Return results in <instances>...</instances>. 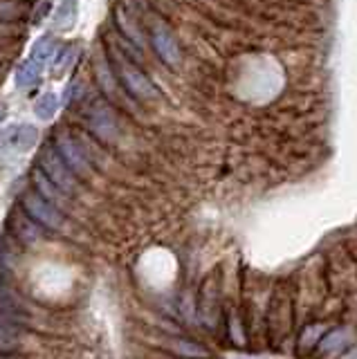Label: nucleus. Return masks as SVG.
<instances>
[{
	"mask_svg": "<svg viewBox=\"0 0 357 359\" xmlns=\"http://www.w3.org/2000/svg\"><path fill=\"white\" fill-rule=\"evenodd\" d=\"M113 63H115L119 81L128 90V95H133L140 101H153L160 97L158 88L153 86L151 79L144 74L135 63H130L128 59H124V56H119V54L113 59Z\"/></svg>",
	"mask_w": 357,
	"mask_h": 359,
	"instance_id": "1",
	"label": "nucleus"
},
{
	"mask_svg": "<svg viewBox=\"0 0 357 359\" xmlns=\"http://www.w3.org/2000/svg\"><path fill=\"white\" fill-rule=\"evenodd\" d=\"M39 168L43 171V175H46L48 180H52V182L57 184L61 191H65L68 196L74 194L76 187H79V177H76L68 168V164L61 160L57 146H46V149L41 151Z\"/></svg>",
	"mask_w": 357,
	"mask_h": 359,
	"instance_id": "2",
	"label": "nucleus"
},
{
	"mask_svg": "<svg viewBox=\"0 0 357 359\" xmlns=\"http://www.w3.org/2000/svg\"><path fill=\"white\" fill-rule=\"evenodd\" d=\"M54 146H57L61 160L68 164V168L79 180H86L88 175L93 173L90 157H88V153L81 149L79 144H76V140L68 130H59L57 135H54Z\"/></svg>",
	"mask_w": 357,
	"mask_h": 359,
	"instance_id": "3",
	"label": "nucleus"
},
{
	"mask_svg": "<svg viewBox=\"0 0 357 359\" xmlns=\"http://www.w3.org/2000/svg\"><path fill=\"white\" fill-rule=\"evenodd\" d=\"M23 209L36 224H43V227H48V229H61L65 222L61 209L57 205H52V202L46 200L41 194H25Z\"/></svg>",
	"mask_w": 357,
	"mask_h": 359,
	"instance_id": "4",
	"label": "nucleus"
},
{
	"mask_svg": "<svg viewBox=\"0 0 357 359\" xmlns=\"http://www.w3.org/2000/svg\"><path fill=\"white\" fill-rule=\"evenodd\" d=\"M83 119H86V126L90 128V133L102 142H115L119 137L117 119H115V112L110 106L99 104L97 101V104H93L86 110Z\"/></svg>",
	"mask_w": 357,
	"mask_h": 359,
	"instance_id": "5",
	"label": "nucleus"
},
{
	"mask_svg": "<svg viewBox=\"0 0 357 359\" xmlns=\"http://www.w3.org/2000/svg\"><path fill=\"white\" fill-rule=\"evenodd\" d=\"M36 142H39V130L32 123H16V126H7L0 133V144L16 153L32 151Z\"/></svg>",
	"mask_w": 357,
	"mask_h": 359,
	"instance_id": "6",
	"label": "nucleus"
},
{
	"mask_svg": "<svg viewBox=\"0 0 357 359\" xmlns=\"http://www.w3.org/2000/svg\"><path fill=\"white\" fill-rule=\"evenodd\" d=\"M151 39H153V48H155V52H158V56H160V59H162L166 65H171V67H177V65H180V48H177V43H175V39H173V34H171L169 29L162 27V25H158V27L153 29Z\"/></svg>",
	"mask_w": 357,
	"mask_h": 359,
	"instance_id": "7",
	"label": "nucleus"
},
{
	"mask_svg": "<svg viewBox=\"0 0 357 359\" xmlns=\"http://www.w3.org/2000/svg\"><path fill=\"white\" fill-rule=\"evenodd\" d=\"M20 344V328L14 321V314L0 310V353L14 351Z\"/></svg>",
	"mask_w": 357,
	"mask_h": 359,
	"instance_id": "8",
	"label": "nucleus"
},
{
	"mask_svg": "<svg viewBox=\"0 0 357 359\" xmlns=\"http://www.w3.org/2000/svg\"><path fill=\"white\" fill-rule=\"evenodd\" d=\"M34 184H36V189H39V194L46 198V200H50L52 205H63V200H65V191H61L57 184L52 182V180H48L46 175H43V171L39 168V171L34 173Z\"/></svg>",
	"mask_w": 357,
	"mask_h": 359,
	"instance_id": "9",
	"label": "nucleus"
},
{
	"mask_svg": "<svg viewBox=\"0 0 357 359\" xmlns=\"http://www.w3.org/2000/svg\"><path fill=\"white\" fill-rule=\"evenodd\" d=\"M39 74H41V70H39V63L36 61H25V63H20L18 67H16V86L20 88V90H27V88H32L36 81H39Z\"/></svg>",
	"mask_w": 357,
	"mask_h": 359,
	"instance_id": "10",
	"label": "nucleus"
},
{
	"mask_svg": "<svg viewBox=\"0 0 357 359\" xmlns=\"http://www.w3.org/2000/svg\"><path fill=\"white\" fill-rule=\"evenodd\" d=\"M57 110H59V99H57V95H52V93L41 95L36 99V104H34V115L41 121H50L54 115H57Z\"/></svg>",
	"mask_w": 357,
	"mask_h": 359,
	"instance_id": "11",
	"label": "nucleus"
},
{
	"mask_svg": "<svg viewBox=\"0 0 357 359\" xmlns=\"http://www.w3.org/2000/svg\"><path fill=\"white\" fill-rule=\"evenodd\" d=\"M76 54H79V50L74 48V45H68L61 54H59V59H57V63H54V70H52V74L54 76H63L65 72L70 70V67L74 65V61H76Z\"/></svg>",
	"mask_w": 357,
	"mask_h": 359,
	"instance_id": "12",
	"label": "nucleus"
},
{
	"mask_svg": "<svg viewBox=\"0 0 357 359\" xmlns=\"http://www.w3.org/2000/svg\"><path fill=\"white\" fill-rule=\"evenodd\" d=\"M76 18V5L72 0H65V3L59 7V14H57V20H54V27L57 29H68Z\"/></svg>",
	"mask_w": 357,
	"mask_h": 359,
	"instance_id": "13",
	"label": "nucleus"
},
{
	"mask_svg": "<svg viewBox=\"0 0 357 359\" xmlns=\"http://www.w3.org/2000/svg\"><path fill=\"white\" fill-rule=\"evenodd\" d=\"M171 348L184 357H209V353L203 346H198L196 341H189V339H175V341H171Z\"/></svg>",
	"mask_w": 357,
	"mask_h": 359,
	"instance_id": "14",
	"label": "nucleus"
},
{
	"mask_svg": "<svg viewBox=\"0 0 357 359\" xmlns=\"http://www.w3.org/2000/svg\"><path fill=\"white\" fill-rule=\"evenodd\" d=\"M52 54H54V41L46 36V39H41L34 45V52H32V61H36L39 65H43Z\"/></svg>",
	"mask_w": 357,
	"mask_h": 359,
	"instance_id": "15",
	"label": "nucleus"
},
{
	"mask_svg": "<svg viewBox=\"0 0 357 359\" xmlns=\"http://www.w3.org/2000/svg\"><path fill=\"white\" fill-rule=\"evenodd\" d=\"M344 339H346V330H335V332H330L326 337V339H321L319 351L321 353H330V351H335V348H339L344 344Z\"/></svg>",
	"mask_w": 357,
	"mask_h": 359,
	"instance_id": "16",
	"label": "nucleus"
},
{
	"mask_svg": "<svg viewBox=\"0 0 357 359\" xmlns=\"http://www.w3.org/2000/svg\"><path fill=\"white\" fill-rule=\"evenodd\" d=\"M344 359H357V346H355V348H353V351H351L349 355H346Z\"/></svg>",
	"mask_w": 357,
	"mask_h": 359,
	"instance_id": "17",
	"label": "nucleus"
},
{
	"mask_svg": "<svg viewBox=\"0 0 357 359\" xmlns=\"http://www.w3.org/2000/svg\"><path fill=\"white\" fill-rule=\"evenodd\" d=\"M0 359H9V357H0Z\"/></svg>",
	"mask_w": 357,
	"mask_h": 359,
	"instance_id": "18",
	"label": "nucleus"
}]
</instances>
